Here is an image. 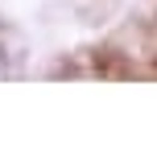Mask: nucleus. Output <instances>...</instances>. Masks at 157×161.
I'll return each mask as SVG.
<instances>
[{
  "label": "nucleus",
  "instance_id": "obj_1",
  "mask_svg": "<svg viewBox=\"0 0 157 161\" xmlns=\"http://www.w3.org/2000/svg\"><path fill=\"white\" fill-rule=\"evenodd\" d=\"M13 75H17V66H13V54H8L4 37H0V79H13Z\"/></svg>",
  "mask_w": 157,
  "mask_h": 161
}]
</instances>
